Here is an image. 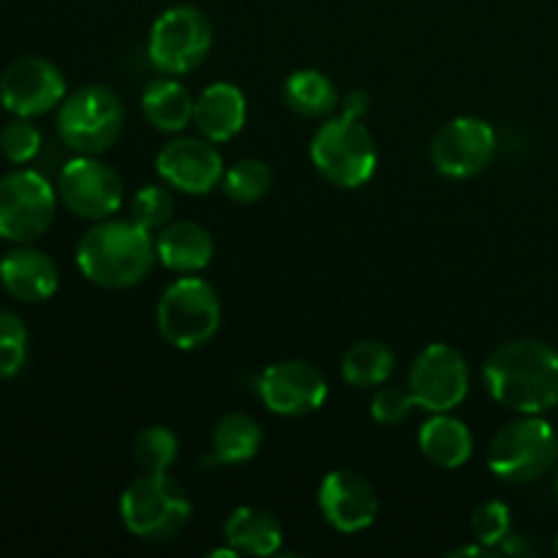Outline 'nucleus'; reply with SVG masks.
I'll return each instance as SVG.
<instances>
[{"mask_svg": "<svg viewBox=\"0 0 558 558\" xmlns=\"http://www.w3.org/2000/svg\"><path fill=\"white\" fill-rule=\"evenodd\" d=\"M194 101L196 98H191L183 82L163 74L147 82L142 90V114L153 129L163 131V134H180L194 120Z\"/></svg>", "mask_w": 558, "mask_h": 558, "instance_id": "obj_21", "label": "nucleus"}, {"mask_svg": "<svg viewBox=\"0 0 558 558\" xmlns=\"http://www.w3.org/2000/svg\"><path fill=\"white\" fill-rule=\"evenodd\" d=\"M556 554H558V534H556Z\"/></svg>", "mask_w": 558, "mask_h": 558, "instance_id": "obj_35", "label": "nucleus"}, {"mask_svg": "<svg viewBox=\"0 0 558 558\" xmlns=\"http://www.w3.org/2000/svg\"><path fill=\"white\" fill-rule=\"evenodd\" d=\"M180 456V441L167 425H147L131 441V458L142 472L167 474Z\"/></svg>", "mask_w": 558, "mask_h": 558, "instance_id": "obj_26", "label": "nucleus"}, {"mask_svg": "<svg viewBox=\"0 0 558 558\" xmlns=\"http://www.w3.org/2000/svg\"><path fill=\"white\" fill-rule=\"evenodd\" d=\"M120 521L142 543H169L194 518V505L169 474L145 472L120 496Z\"/></svg>", "mask_w": 558, "mask_h": 558, "instance_id": "obj_3", "label": "nucleus"}, {"mask_svg": "<svg viewBox=\"0 0 558 558\" xmlns=\"http://www.w3.org/2000/svg\"><path fill=\"white\" fill-rule=\"evenodd\" d=\"M420 452L439 469L466 466L474 452L472 430L450 412H439L420 428Z\"/></svg>", "mask_w": 558, "mask_h": 558, "instance_id": "obj_22", "label": "nucleus"}, {"mask_svg": "<svg viewBox=\"0 0 558 558\" xmlns=\"http://www.w3.org/2000/svg\"><path fill=\"white\" fill-rule=\"evenodd\" d=\"M283 101L300 118H327L341 104L330 76L319 69H298L283 82Z\"/></svg>", "mask_w": 558, "mask_h": 558, "instance_id": "obj_24", "label": "nucleus"}, {"mask_svg": "<svg viewBox=\"0 0 558 558\" xmlns=\"http://www.w3.org/2000/svg\"><path fill=\"white\" fill-rule=\"evenodd\" d=\"M223 194L238 205H254L265 199L272 185V172L259 158H240L223 172Z\"/></svg>", "mask_w": 558, "mask_h": 558, "instance_id": "obj_27", "label": "nucleus"}, {"mask_svg": "<svg viewBox=\"0 0 558 558\" xmlns=\"http://www.w3.org/2000/svg\"><path fill=\"white\" fill-rule=\"evenodd\" d=\"M558 463V434L543 414H521L494 434L488 469L510 485L545 477Z\"/></svg>", "mask_w": 558, "mask_h": 558, "instance_id": "obj_5", "label": "nucleus"}, {"mask_svg": "<svg viewBox=\"0 0 558 558\" xmlns=\"http://www.w3.org/2000/svg\"><path fill=\"white\" fill-rule=\"evenodd\" d=\"M58 189L36 169H14L0 178V234L14 243H33L54 221Z\"/></svg>", "mask_w": 558, "mask_h": 558, "instance_id": "obj_9", "label": "nucleus"}, {"mask_svg": "<svg viewBox=\"0 0 558 558\" xmlns=\"http://www.w3.org/2000/svg\"><path fill=\"white\" fill-rule=\"evenodd\" d=\"M322 518L341 534H357L374 526L379 515V496L374 485L352 469H336L327 474L316 494Z\"/></svg>", "mask_w": 558, "mask_h": 558, "instance_id": "obj_16", "label": "nucleus"}, {"mask_svg": "<svg viewBox=\"0 0 558 558\" xmlns=\"http://www.w3.org/2000/svg\"><path fill=\"white\" fill-rule=\"evenodd\" d=\"M65 76L52 60L25 54L0 74V104L16 118H41L63 104Z\"/></svg>", "mask_w": 558, "mask_h": 558, "instance_id": "obj_13", "label": "nucleus"}, {"mask_svg": "<svg viewBox=\"0 0 558 558\" xmlns=\"http://www.w3.org/2000/svg\"><path fill=\"white\" fill-rule=\"evenodd\" d=\"M483 379L490 398L518 414H545L558 407V352L534 338L494 349Z\"/></svg>", "mask_w": 558, "mask_h": 558, "instance_id": "obj_1", "label": "nucleus"}, {"mask_svg": "<svg viewBox=\"0 0 558 558\" xmlns=\"http://www.w3.org/2000/svg\"><path fill=\"white\" fill-rule=\"evenodd\" d=\"M125 107L107 85H82L58 107V136L80 156H98L120 140Z\"/></svg>", "mask_w": 558, "mask_h": 558, "instance_id": "obj_6", "label": "nucleus"}, {"mask_svg": "<svg viewBox=\"0 0 558 558\" xmlns=\"http://www.w3.org/2000/svg\"><path fill=\"white\" fill-rule=\"evenodd\" d=\"M0 240H3V234H0Z\"/></svg>", "mask_w": 558, "mask_h": 558, "instance_id": "obj_36", "label": "nucleus"}, {"mask_svg": "<svg viewBox=\"0 0 558 558\" xmlns=\"http://www.w3.org/2000/svg\"><path fill=\"white\" fill-rule=\"evenodd\" d=\"M338 107H341V114H347V118L363 120L365 112L371 109L368 90H360V87H357V90H349L347 96L341 98V104H338Z\"/></svg>", "mask_w": 558, "mask_h": 558, "instance_id": "obj_33", "label": "nucleus"}, {"mask_svg": "<svg viewBox=\"0 0 558 558\" xmlns=\"http://www.w3.org/2000/svg\"><path fill=\"white\" fill-rule=\"evenodd\" d=\"M174 216V196L167 185H142L131 199V221L147 232H158Z\"/></svg>", "mask_w": 558, "mask_h": 558, "instance_id": "obj_28", "label": "nucleus"}, {"mask_svg": "<svg viewBox=\"0 0 558 558\" xmlns=\"http://www.w3.org/2000/svg\"><path fill=\"white\" fill-rule=\"evenodd\" d=\"M554 490H556V499H558V463H556V477H554Z\"/></svg>", "mask_w": 558, "mask_h": 558, "instance_id": "obj_34", "label": "nucleus"}, {"mask_svg": "<svg viewBox=\"0 0 558 558\" xmlns=\"http://www.w3.org/2000/svg\"><path fill=\"white\" fill-rule=\"evenodd\" d=\"M223 537L243 556H272L283 545V526L265 507H238L223 523Z\"/></svg>", "mask_w": 558, "mask_h": 558, "instance_id": "obj_20", "label": "nucleus"}, {"mask_svg": "<svg viewBox=\"0 0 558 558\" xmlns=\"http://www.w3.org/2000/svg\"><path fill=\"white\" fill-rule=\"evenodd\" d=\"M41 131L33 123V118H16L0 129V153L11 163H31L41 153Z\"/></svg>", "mask_w": 558, "mask_h": 558, "instance_id": "obj_29", "label": "nucleus"}, {"mask_svg": "<svg viewBox=\"0 0 558 558\" xmlns=\"http://www.w3.org/2000/svg\"><path fill=\"white\" fill-rule=\"evenodd\" d=\"M417 407L409 392V387L381 385L376 387V396L371 401V417L379 425H398L409 417V412Z\"/></svg>", "mask_w": 558, "mask_h": 558, "instance_id": "obj_32", "label": "nucleus"}, {"mask_svg": "<svg viewBox=\"0 0 558 558\" xmlns=\"http://www.w3.org/2000/svg\"><path fill=\"white\" fill-rule=\"evenodd\" d=\"M472 534L480 545H485L490 550H499V545L512 534L510 507L499 499L483 501L472 512Z\"/></svg>", "mask_w": 558, "mask_h": 558, "instance_id": "obj_31", "label": "nucleus"}, {"mask_svg": "<svg viewBox=\"0 0 558 558\" xmlns=\"http://www.w3.org/2000/svg\"><path fill=\"white\" fill-rule=\"evenodd\" d=\"M27 330L11 311L0 308V379H11L25 368Z\"/></svg>", "mask_w": 558, "mask_h": 558, "instance_id": "obj_30", "label": "nucleus"}, {"mask_svg": "<svg viewBox=\"0 0 558 558\" xmlns=\"http://www.w3.org/2000/svg\"><path fill=\"white\" fill-rule=\"evenodd\" d=\"M262 425L256 423L251 414L245 412H229L223 414L216 423L210 436V452L213 461L223 463V466H240V463H248L251 458H256V452L262 450Z\"/></svg>", "mask_w": 558, "mask_h": 558, "instance_id": "obj_23", "label": "nucleus"}, {"mask_svg": "<svg viewBox=\"0 0 558 558\" xmlns=\"http://www.w3.org/2000/svg\"><path fill=\"white\" fill-rule=\"evenodd\" d=\"M396 371V352L381 341H357L341 357V376L357 390L381 387Z\"/></svg>", "mask_w": 558, "mask_h": 558, "instance_id": "obj_25", "label": "nucleus"}, {"mask_svg": "<svg viewBox=\"0 0 558 558\" xmlns=\"http://www.w3.org/2000/svg\"><path fill=\"white\" fill-rule=\"evenodd\" d=\"M210 49L213 25L196 5H172L161 11L147 36V58L169 76H183L199 69Z\"/></svg>", "mask_w": 558, "mask_h": 558, "instance_id": "obj_8", "label": "nucleus"}, {"mask_svg": "<svg viewBox=\"0 0 558 558\" xmlns=\"http://www.w3.org/2000/svg\"><path fill=\"white\" fill-rule=\"evenodd\" d=\"M158 259L156 240L129 218L96 221L76 245V267L101 289H131L145 281Z\"/></svg>", "mask_w": 558, "mask_h": 558, "instance_id": "obj_2", "label": "nucleus"}, {"mask_svg": "<svg viewBox=\"0 0 558 558\" xmlns=\"http://www.w3.org/2000/svg\"><path fill=\"white\" fill-rule=\"evenodd\" d=\"M469 363L450 343H430L414 357L409 371V392L414 403L430 414L452 412L469 396Z\"/></svg>", "mask_w": 558, "mask_h": 558, "instance_id": "obj_10", "label": "nucleus"}, {"mask_svg": "<svg viewBox=\"0 0 558 558\" xmlns=\"http://www.w3.org/2000/svg\"><path fill=\"white\" fill-rule=\"evenodd\" d=\"M156 325L163 341L183 352L205 347L221 327V298L199 276H180L161 292Z\"/></svg>", "mask_w": 558, "mask_h": 558, "instance_id": "obj_4", "label": "nucleus"}, {"mask_svg": "<svg viewBox=\"0 0 558 558\" xmlns=\"http://www.w3.org/2000/svg\"><path fill=\"white\" fill-rule=\"evenodd\" d=\"M325 374L305 360H281L262 371L259 398L272 414L281 417H305L325 407L327 401Z\"/></svg>", "mask_w": 558, "mask_h": 558, "instance_id": "obj_14", "label": "nucleus"}, {"mask_svg": "<svg viewBox=\"0 0 558 558\" xmlns=\"http://www.w3.org/2000/svg\"><path fill=\"white\" fill-rule=\"evenodd\" d=\"M156 254L167 270L178 276H196L205 270L216 254L213 234L196 221H169L158 229Z\"/></svg>", "mask_w": 558, "mask_h": 558, "instance_id": "obj_19", "label": "nucleus"}, {"mask_svg": "<svg viewBox=\"0 0 558 558\" xmlns=\"http://www.w3.org/2000/svg\"><path fill=\"white\" fill-rule=\"evenodd\" d=\"M156 172L169 189L202 196L221 183L223 158L205 136H178L158 150Z\"/></svg>", "mask_w": 558, "mask_h": 558, "instance_id": "obj_15", "label": "nucleus"}, {"mask_svg": "<svg viewBox=\"0 0 558 558\" xmlns=\"http://www.w3.org/2000/svg\"><path fill=\"white\" fill-rule=\"evenodd\" d=\"M58 196L74 216L104 221L123 207L125 189L120 174L107 161L76 153V158L65 161L60 169Z\"/></svg>", "mask_w": 558, "mask_h": 558, "instance_id": "obj_11", "label": "nucleus"}, {"mask_svg": "<svg viewBox=\"0 0 558 558\" xmlns=\"http://www.w3.org/2000/svg\"><path fill=\"white\" fill-rule=\"evenodd\" d=\"M496 156V131L488 120L461 114L441 125L430 140V161L436 172L466 180L485 172Z\"/></svg>", "mask_w": 558, "mask_h": 558, "instance_id": "obj_12", "label": "nucleus"}, {"mask_svg": "<svg viewBox=\"0 0 558 558\" xmlns=\"http://www.w3.org/2000/svg\"><path fill=\"white\" fill-rule=\"evenodd\" d=\"M248 118V101L245 93L232 82H213L196 96L194 101V125L213 145L229 142L243 131Z\"/></svg>", "mask_w": 558, "mask_h": 558, "instance_id": "obj_18", "label": "nucleus"}, {"mask_svg": "<svg viewBox=\"0 0 558 558\" xmlns=\"http://www.w3.org/2000/svg\"><path fill=\"white\" fill-rule=\"evenodd\" d=\"M0 281L11 298L22 303H44L58 292L60 276L52 256L33 245H20L0 262Z\"/></svg>", "mask_w": 558, "mask_h": 558, "instance_id": "obj_17", "label": "nucleus"}, {"mask_svg": "<svg viewBox=\"0 0 558 558\" xmlns=\"http://www.w3.org/2000/svg\"><path fill=\"white\" fill-rule=\"evenodd\" d=\"M311 161L327 183L338 189H360L376 172V145L363 120L327 118L311 140Z\"/></svg>", "mask_w": 558, "mask_h": 558, "instance_id": "obj_7", "label": "nucleus"}]
</instances>
